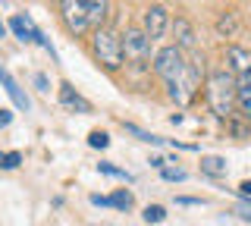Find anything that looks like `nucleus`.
Masks as SVG:
<instances>
[{"mask_svg":"<svg viewBox=\"0 0 251 226\" xmlns=\"http://www.w3.org/2000/svg\"><path fill=\"white\" fill-rule=\"evenodd\" d=\"M235 85L239 79L229 73V69H217V73H207V82H204V95H207V107L217 120H232L235 110Z\"/></svg>","mask_w":251,"mask_h":226,"instance_id":"nucleus-1","label":"nucleus"},{"mask_svg":"<svg viewBox=\"0 0 251 226\" xmlns=\"http://www.w3.org/2000/svg\"><path fill=\"white\" fill-rule=\"evenodd\" d=\"M91 48H94V57H98V63L110 69V73H116V69L123 66V35L116 32V28H94V38H91Z\"/></svg>","mask_w":251,"mask_h":226,"instance_id":"nucleus-2","label":"nucleus"},{"mask_svg":"<svg viewBox=\"0 0 251 226\" xmlns=\"http://www.w3.org/2000/svg\"><path fill=\"white\" fill-rule=\"evenodd\" d=\"M154 73L160 75L163 82H182L185 73H188V60H185V50H179L176 44H167L154 53Z\"/></svg>","mask_w":251,"mask_h":226,"instance_id":"nucleus-3","label":"nucleus"},{"mask_svg":"<svg viewBox=\"0 0 251 226\" xmlns=\"http://www.w3.org/2000/svg\"><path fill=\"white\" fill-rule=\"evenodd\" d=\"M123 60L132 66H145L151 60V38L141 28H126L123 32Z\"/></svg>","mask_w":251,"mask_h":226,"instance_id":"nucleus-4","label":"nucleus"},{"mask_svg":"<svg viewBox=\"0 0 251 226\" xmlns=\"http://www.w3.org/2000/svg\"><path fill=\"white\" fill-rule=\"evenodd\" d=\"M60 16H63V25L69 28V35H75V38L85 35L91 28L85 0H63V3H60Z\"/></svg>","mask_w":251,"mask_h":226,"instance_id":"nucleus-5","label":"nucleus"},{"mask_svg":"<svg viewBox=\"0 0 251 226\" xmlns=\"http://www.w3.org/2000/svg\"><path fill=\"white\" fill-rule=\"evenodd\" d=\"M10 32L19 38V41H35L41 44L44 50H50V57H57V50H53V44L44 38V32L31 22V16H22V13H16V16H10Z\"/></svg>","mask_w":251,"mask_h":226,"instance_id":"nucleus-6","label":"nucleus"},{"mask_svg":"<svg viewBox=\"0 0 251 226\" xmlns=\"http://www.w3.org/2000/svg\"><path fill=\"white\" fill-rule=\"evenodd\" d=\"M170 10L167 6H160V3H154V6H148L145 10V19H141V32H145L151 41H157V38H163L167 35V28H170Z\"/></svg>","mask_w":251,"mask_h":226,"instance_id":"nucleus-7","label":"nucleus"},{"mask_svg":"<svg viewBox=\"0 0 251 226\" xmlns=\"http://www.w3.org/2000/svg\"><path fill=\"white\" fill-rule=\"evenodd\" d=\"M226 63H229V73L239 82H251V50L239 48V44H229L226 48Z\"/></svg>","mask_w":251,"mask_h":226,"instance_id":"nucleus-8","label":"nucleus"},{"mask_svg":"<svg viewBox=\"0 0 251 226\" xmlns=\"http://www.w3.org/2000/svg\"><path fill=\"white\" fill-rule=\"evenodd\" d=\"M170 28H173V38H176L179 50H198V32H195V25L185 16H176L170 22Z\"/></svg>","mask_w":251,"mask_h":226,"instance_id":"nucleus-9","label":"nucleus"},{"mask_svg":"<svg viewBox=\"0 0 251 226\" xmlns=\"http://www.w3.org/2000/svg\"><path fill=\"white\" fill-rule=\"evenodd\" d=\"M0 85H3V91L13 98V104L19 107V110H28V107H31V100L25 98V91L19 88V82L10 75V69H6V66H0Z\"/></svg>","mask_w":251,"mask_h":226,"instance_id":"nucleus-10","label":"nucleus"},{"mask_svg":"<svg viewBox=\"0 0 251 226\" xmlns=\"http://www.w3.org/2000/svg\"><path fill=\"white\" fill-rule=\"evenodd\" d=\"M60 104H63V107H69V110H78V113H91V104H88V100H85L82 95H78V91H75L69 82H63V85H60Z\"/></svg>","mask_w":251,"mask_h":226,"instance_id":"nucleus-11","label":"nucleus"},{"mask_svg":"<svg viewBox=\"0 0 251 226\" xmlns=\"http://www.w3.org/2000/svg\"><path fill=\"white\" fill-rule=\"evenodd\" d=\"M201 173L214 176V179H223L229 173V163H226V157H220V154H204L201 157Z\"/></svg>","mask_w":251,"mask_h":226,"instance_id":"nucleus-12","label":"nucleus"},{"mask_svg":"<svg viewBox=\"0 0 251 226\" xmlns=\"http://www.w3.org/2000/svg\"><path fill=\"white\" fill-rule=\"evenodd\" d=\"M88 6V22L94 28H104L107 19H110V0H85Z\"/></svg>","mask_w":251,"mask_h":226,"instance_id":"nucleus-13","label":"nucleus"},{"mask_svg":"<svg viewBox=\"0 0 251 226\" xmlns=\"http://www.w3.org/2000/svg\"><path fill=\"white\" fill-rule=\"evenodd\" d=\"M235 107H239L242 116L251 123V82H239V85H235Z\"/></svg>","mask_w":251,"mask_h":226,"instance_id":"nucleus-14","label":"nucleus"},{"mask_svg":"<svg viewBox=\"0 0 251 226\" xmlns=\"http://www.w3.org/2000/svg\"><path fill=\"white\" fill-rule=\"evenodd\" d=\"M123 129L129 132V135H135L138 142H145V145H170V138H160V135H154V132H145V129H138L135 123H123Z\"/></svg>","mask_w":251,"mask_h":226,"instance_id":"nucleus-15","label":"nucleus"},{"mask_svg":"<svg viewBox=\"0 0 251 226\" xmlns=\"http://www.w3.org/2000/svg\"><path fill=\"white\" fill-rule=\"evenodd\" d=\"M132 204H135V198H132L129 189H116L110 195V207H116V210H132Z\"/></svg>","mask_w":251,"mask_h":226,"instance_id":"nucleus-16","label":"nucleus"},{"mask_svg":"<svg viewBox=\"0 0 251 226\" xmlns=\"http://www.w3.org/2000/svg\"><path fill=\"white\" fill-rule=\"evenodd\" d=\"M98 173L113 176V179H123V182H132V173H126V170H120L116 163H110V160H100L98 163Z\"/></svg>","mask_w":251,"mask_h":226,"instance_id":"nucleus-17","label":"nucleus"},{"mask_svg":"<svg viewBox=\"0 0 251 226\" xmlns=\"http://www.w3.org/2000/svg\"><path fill=\"white\" fill-rule=\"evenodd\" d=\"M141 217H145V223H163V220H167V207H160V204H148Z\"/></svg>","mask_w":251,"mask_h":226,"instance_id":"nucleus-18","label":"nucleus"},{"mask_svg":"<svg viewBox=\"0 0 251 226\" xmlns=\"http://www.w3.org/2000/svg\"><path fill=\"white\" fill-rule=\"evenodd\" d=\"M22 163L19 151H0V170H16Z\"/></svg>","mask_w":251,"mask_h":226,"instance_id":"nucleus-19","label":"nucleus"},{"mask_svg":"<svg viewBox=\"0 0 251 226\" xmlns=\"http://www.w3.org/2000/svg\"><path fill=\"white\" fill-rule=\"evenodd\" d=\"M217 32H220V35H226V38L235 35V16H232V13H223V16L217 19Z\"/></svg>","mask_w":251,"mask_h":226,"instance_id":"nucleus-20","label":"nucleus"},{"mask_svg":"<svg viewBox=\"0 0 251 226\" xmlns=\"http://www.w3.org/2000/svg\"><path fill=\"white\" fill-rule=\"evenodd\" d=\"M160 176L167 179V182H185V179H188V173H185L182 167H163Z\"/></svg>","mask_w":251,"mask_h":226,"instance_id":"nucleus-21","label":"nucleus"},{"mask_svg":"<svg viewBox=\"0 0 251 226\" xmlns=\"http://www.w3.org/2000/svg\"><path fill=\"white\" fill-rule=\"evenodd\" d=\"M88 145L91 148H100V151H104V148L110 145V135L104 129H94V132H88Z\"/></svg>","mask_w":251,"mask_h":226,"instance_id":"nucleus-22","label":"nucleus"},{"mask_svg":"<svg viewBox=\"0 0 251 226\" xmlns=\"http://www.w3.org/2000/svg\"><path fill=\"white\" fill-rule=\"evenodd\" d=\"M176 204H182V207H204V198H176Z\"/></svg>","mask_w":251,"mask_h":226,"instance_id":"nucleus-23","label":"nucleus"},{"mask_svg":"<svg viewBox=\"0 0 251 226\" xmlns=\"http://www.w3.org/2000/svg\"><path fill=\"white\" fill-rule=\"evenodd\" d=\"M13 123V110H6V107H0V129H6Z\"/></svg>","mask_w":251,"mask_h":226,"instance_id":"nucleus-24","label":"nucleus"},{"mask_svg":"<svg viewBox=\"0 0 251 226\" xmlns=\"http://www.w3.org/2000/svg\"><path fill=\"white\" fill-rule=\"evenodd\" d=\"M91 204L94 207H110V195H91Z\"/></svg>","mask_w":251,"mask_h":226,"instance_id":"nucleus-25","label":"nucleus"},{"mask_svg":"<svg viewBox=\"0 0 251 226\" xmlns=\"http://www.w3.org/2000/svg\"><path fill=\"white\" fill-rule=\"evenodd\" d=\"M35 85H38V91H50V82H47V75H44V73H38V75H35Z\"/></svg>","mask_w":251,"mask_h":226,"instance_id":"nucleus-26","label":"nucleus"},{"mask_svg":"<svg viewBox=\"0 0 251 226\" xmlns=\"http://www.w3.org/2000/svg\"><path fill=\"white\" fill-rule=\"evenodd\" d=\"M235 214H239V217H242L245 223H251V207H248V204H242L239 210H235Z\"/></svg>","mask_w":251,"mask_h":226,"instance_id":"nucleus-27","label":"nucleus"},{"mask_svg":"<svg viewBox=\"0 0 251 226\" xmlns=\"http://www.w3.org/2000/svg\"><path fill=\"white\" fill-rule=\"evenodd\" d=\"M151 167L154 170H163V167H167V160H163V157H151Z\"/></svg>","mask_w":251,"mask_h":226,"instance_id":"nucleus-28","label":"nucleus"},{"mask_svg":"<svg viewBox=\"0 0 251 226\" xmlns=\"http://www.w3.org/2000/svg\"><path fill=\"white\" fill-rule=\"evenodd\" d=\"M239 195H245V198H251V182H242V185H239Z\"/></svg>","mask_w":251,"mask_h":226,"instance_id":"nucleus-29","label":"nucleus"},{"mask_svg":"<svg viewBox=\"0 0 251 226\" xmlns=\"http://www.w3.org/2000/svg\"><path fill=\"white\" fill-rule=\"evenodd\" d=\"M6 35V25H3V22H0V38H3Z\"/></svg>","mask_w":251,"mask_h":226,"instance_id":"nucleus-30","label":"nucleus"},{"mask_svg":"<svg viewBox=\"0 0 251 226\" xmlns=\"http://www.w3.org/2000/svg\"><path fill=\"white\" fill-rule=\"evenodd\" d=\"M57 3H63V0H57Z\"/></svg>","mask_w":251,"mask_h":226,"instance_id":"nucleus-31","label":"nucleus"}]
</instances>
